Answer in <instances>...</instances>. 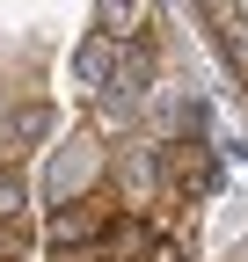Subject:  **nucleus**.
I'll return each mask as SVG.
<instances>
[{"label":"nucleus","mask_w":248,"mask_h":262,"mask_svg":"<svg viewBox=\"0 0 248 262\" xmlns=\"http://www.w3.org/2000/svg\"><path fill=\"white\" fill-rule=\"evenodd\" d=\"M117 211L102 204V196H80V204H58V219H51V248L58 255H95V241H102V226H110Z\"/></svg>","instance_id":"nucleus-2"},{"label":"nucleus","mask_w":248,"mask_h":262,"mask_svg":"<svg viewBox=\"0 0 248 262\" xmlns=\"http://www.w3.org/2000/svg\"><path fill=\"white\" fill-rule=\"evenodd\" d=\"M204 15H212V37H219L226 66L248 73V22H241V0H204Z\"/></svg>","instance_id":"nucleus-5"},{"label":"nucleus","mask_w":248,"mask_h":262,"mask_svg":"<svg viewBox=\"0 0 248 262\" xmlns=\"http://www.w3.org/2000/svg\"><path fill=\"white\" fill-rule=\"evenodd\" d=\"M95 182H102V146L95 139H66L58 160H51V196H58V204H80Z\"/></svg>","instance_id":"nucleus-1"},{"label":"nucleus","mask_w":248,"mask_h":262,"mask_svg":"<svg viewBox=\"0 0 248 262\" xmlns=\"http://www.w3.org/2000/svg\"><path fill=\"white\" fill-rule=\"evenodd\" d=\"M175 182H182V189H204V182H212V168H204L197 146H175Z\"/></svg>","instance_id":"nucleus-9"},{"label":"nucleus","mask_w":248,"mask_h":262,"mask_svg":"<svg viewBox=\"0 0 248 262\" xmlns=\"http://www.w3.org/2000/svg\"><path fill=\"white\" fill-rule=\"evenodd\" d=\"M22 211H29L22 175H8V168H0V226H22Z\"/></svg>","instance_id":"nucleus-8"},{"label":"nucleus","mask_w":248,"mask_h":262,"mask_svg":"<svg viewBox=\"0 0 248 262\" xmlns=\"http://www.w3.org/2000/svg\"><path fill=\"white\" fill-rule=\"evenodd\" d=\"M117 182H124V196H132V211H146L153 204V182H161V175H153V153L132 146V153L117 160Z\"/></svg>","instance_id":"nucleus-6"},{"label":"nucleus","mask_w":248,"mask_h":262,"mask_svg":"<svg viewBox=\"0 0 248 262\" xmlns=\"http://www.w3.org/2000/svg\"><path fill=\"white\" fill-rule=\"evenodd\" d=\"M29 241V226H0V255H8V248H22Z\"/></svg>","instance_id":"nucleus-10"},{"label":"nucleus","mask_w":248,"mask_h":262,"mask_svg":"<svg viewBox=\"0 0 248 262\" xmlns=\"http://www.w3.org/2000/svg\"><path fill=\"white\" fill-rule=\"evenodd\" d=\"M146 29H153V0H95V37H110L117 51L146 44Z\"/></svg>","instance_id":"nucleus-3"},{"label":"nucleus","mask_w":248,"mask_h":262,"mask_svg":"<svg viewBox=\"0 0 248 262\" xmlns=\"http://www.w3.org/2000/svg\"><path fill=\"white\" fill-rule=\"evenodd\" d=\"M146 255H153L146 219H139V211H117V219L102 226V241H95V255H88V262H146Z\"/></svg>","instance_id":"nucleus-4"},{"label":"nucleus","mask_w":248,"mask_h":262,"mask_svg":"<svg viewBox=\"0 0 248 262\" xmlns=\"http://www.w3.org/2000/svg\"><path fill=\"white\" fill-rule=\"evenodd\" d=\"M73 73L102 95V88H110V73H117V44H110V37H88V44L73 51Z\"/></svg>","instance_id":"nucleus-7"}]
</instances>
